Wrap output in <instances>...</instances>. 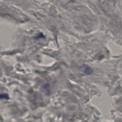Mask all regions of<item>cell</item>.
<instances>
[{
  "mask_svg": "<svg viewBox=\"0 0 122 122\" xmlns=\"http://www.w3.org/2000/svg\"><path fill=\"white\" fill-rule=\"evenodd\" d=\"M0 98L8 99L9 97H8V95L6 94H0Z\"/></svg>",
  "mask_w": 122,
  "mask_h": 122,
  "instance_id": "6da1fadb",
  "label": "cell"
}]
</instances>
